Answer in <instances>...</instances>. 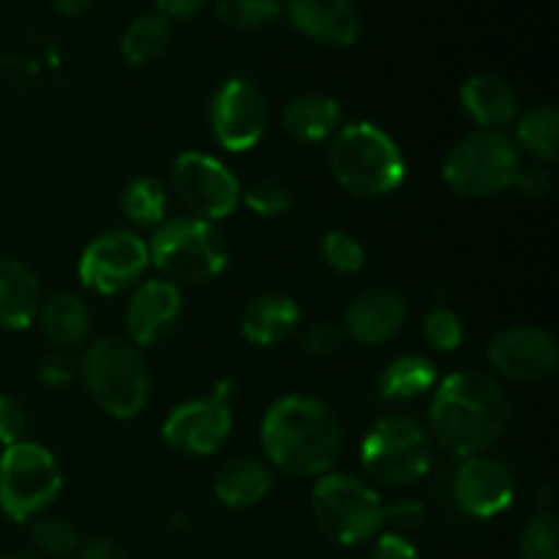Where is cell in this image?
I'll use <instances>...</instances> for the list:
<instances>
[{
  "label": "cell",
  "mask_w": 559,
  "mask_h": 559,
  "mask_svg": "<svg viewBox=\"0 0 559 559\" xmlns=\"http://www.w3.org/2000/svg\"><path fill=\"white\" fill-rule=\"evenodd\" d=\"M407 322V300L388 287H374L353 298L344 311V328L358 344H382L396 336Z\"/></svg>",
  "instance_id": "cell-18"
},
{
  "label": "cell",
  "mask_w": 559,
  "mask_h": 559,
  "mask_svg": "<svg viewBox=\"0 0 559 559\" xmlns=\"http://www.w3.org/2000/svg\"><path fill=\"white\" fill-rule=\"evenodd\" d=\"M431 453V437L418 420L407 415H388L366 435L360 445V464L380 486L402 489L429 473Z\"/></svg>",
  "instance_id": "cell-8"
},
{
  "label": "cell",
  "mask_w": 559,
  "mask_h": 559,
  "mask_svg": "<svg viewBox=\"0 0 559 559\" xmlns=\"http://www.w3.org/2000/svg\"><path fill=\"white\" fill-rule=\"evenodd\" d=\"M344 342V331L336 322H320V325L311 328L304 338L306 353L314 355V358H325V355L336 353Z\"/></svg>",
  "instance_id": "cell-38"
},
{
  "label": "cell",
  "mask_w": 559,
  "mask_h": 559,
  "mask_svg": "<svg viewBox=\"0 0 559 559\" xmlns=\"http://www.w3.org/2000/svg\"><path fill=\"white\" fill-rule=\"evenodd\" d=\"M511 424V399L500 380L464 369L440 382L431 399V437L459 459L480 456L502 440Z\"/></svg>",
  "instance_id": "cell-1"
},
{
  "label": "cell",
  "mask_w": 559,
  "mask_h": 559,
  "mask_svg": "<svg viewBox=\"0 0 559 559\" xmlns=\"http://www.w3.org/2000/svg\"><path fill=\"white\" fill-rule=\"evenodd\" d=\"M513 186H519V189L527 197H533V200H544V197H549L551 189H555V178H551V173L546 167H538V164H535V167H524L522 164L519 178Z\"/></svg>",
  "instance_id": "cell-40"
},
{
  "label": "cell",
  "mask_w": 559,
  "mask_h": 559,
  "mask_svg": "<svg viewBox=\"0 0 559 559\" xmlns=\"http://www.w3.org/2000/svg\"><path fill=\"white\" fill-rule=\"evenodd\" d=\"M437 382V366L426 355H402L391 360L380 377L382 399L391 402H407L429 393Z\"/></svg>",
  "instance_id": "cell-25"
},
{
  "label": "cell",
  "mask_w": 559,
  "mask_h": 559,
  "mask_svg": "<svg viewBox=\"0 0 559 559\" xmlns=\"http://www.w3.org/2000/svg\"><path fill=\"white\" fill-rule=\"evenodd\" d=\"M267 102L254 82L233 76L211 98V129L224 151L246 153L267 129Z\"/></svg>",
  "instance_id": "cell-12"
},
{
  "label": "cell",
  "mask_w": 559,
  "mask_h": 559,
  "mask_svg": "<svg viewBox=\"0 0 559 559\" xmlns=\"http://www.w3.org/2000/svg\"><path fill=\"white\" fill-rule=\"evenodd\" d=\"M55 11H60V14L66 16H76L82 14V11H87L93 5V0H52Z\"/></svg>",
  "instance_id": "cell-43"
},
{
  "label": "cell",
  "mask_w": 559,
  "mask_h": 559,
  "mask_svg": "<svg viewBox=\"0 0 559 559\" xmlns=\"http://www.w3.org/2000/svg\"><path fill=\"white\" fill-rule=\"evenodd\" d=\"M522 169L516 142L502 131L478 129L456 142L442 162V178L459 197L502 194L511 189Z\"/></svg>",
  "instance_id": "cell-5"
},
{
  "label": "cell",
  "mask_w": 559,
  "mask_h": 559,
  "mask_svg": "<svg viewBox=\"0 0 559 559\" xmlns=\"http://www.w3.org/2000/svg\"><path fill=\"white\" fill-rule=\"evenodd\" d=\"M0 559H5V557H0ZM16 559H27V557H16Z\"/></svg>",
  "instance_id": "cell-44"
},
{
  "label": "cell",
  "mask_w": 559,
  "mask_h": 559,
  "mask_svg": "<svg viewBox=\"0 0 559 559\" xmlns=\"http://www.w3.org/2000/svg\"><path fill=\"white\" fill-rule=\"evenodd\" d=\"M289 22L322 47H349L360 36V14L353 0H287Z\"/></svg>",
  "instance_id": "cell-17"
},
{
  "label": "cell",
  "mask_w": 559,
  "mask_h": 559,
  "mask_svg": "<svg viewBox=\"0 0 559 559\" xmlns=\"http://www.w3.org/2000/svg\"><path fill=\"white\" fill-rule=\"evenodd\" d=\"M489 360L500 374L519 382H538L557 366V342L533 325H511L489 344Z\"/></svg>",
  "instance_id": "cell-14"
},
{
  "label": "cell",
  "mask_w": 559,
  "mask_h": 559,
  "mask_svg": "<svg viewBox=\"0 0 559 559\" xmlns=\"http://www.w3.org/2000/svg\"><path fill=\"white\" fill-rule=\"evenodd\" d=\"M38 322L47 342L60 353L82 347L91 336V311L71 293H58L49 300H41Z\"/></svg>",
  "instance_id": "cell-24"
},
{
  "label": "cell",
  "mask_w": 559,
  "mask_h": 559,
  "mask_svg": "<svg viewBox=\"0 0 559 559\" xmlns=\"http://www.w3.org/2000/svg\"><path fill=\"white\" fill-rule=\"evenodd\" d=\"M513 475L489 456L462 459L453 475V500L473 519L500 516L513 502Z\"/></svg>",
  "instance_id": "cell-15"
},
{
  "label": "cell",
  "mask_w": 559,
  "mask_h": 559,
  "mask_svg": "<svg viewBox=\"0 0 559 559\" xmlns=\"http://www.w3.org/2000/svg\"><path fill=\"white\" fill-rule=\"evenodd\" d=\"M371 559H420V555L407 535H399L388 530V533H382L377 538L374 549H371Z\"/></svg>",
  "instance_id": "cell-39"
},
{
  "label": "cell",
  "mask_w": 559,
  "mask_h": 559,
  "mask_svg": "<svg viewBox=\"0 0 559 559\" xmlns=\"http://www.w3.org/2000/svg\"><path fill=\"white\" fill-rule=\"evenodd\" d=\"M424 336L440 353H453L462 344L464 325L456 311L445 309V306H437V309H431L424 317Z\"/></svg>",
  "instance_id": "cell-34"
},
{
  "label": "cell",
  "mask_w": 559,
  "mask_h": 559,
  "mask_svg": "<svg viewBox=\"0 0 559 559\" xmlns=\"http://www.w3.org/2000/svg\"><path fill=\"white\" fill-rule=\"evenodd\" d=\"M300 322V309L287 295H260L240 314V331L257 347L287 342Z\"/></svg>",
  "instance_id": "cell-21"
},
{
  "label": "cell",
  "mask_w": 559,
  "mask_h": 559,
  "mask_svg": "<svg viewBox=\"0 0 559 559\" xmlns=\"http://www.w3.org/2000/svg\"><path fill=\"white\" fill-rule=\"evenodd\" d=\"M173 41V22L162 11L140 14L120 38V52L131 66H147L162 58L164 49Z\"/></svg>",
  "instance_id": "cell-26"
},
{
  "label": "cell",
  "mask_w": 559,
  "mask_h": 559,
  "mask_svg": "<svg viewBox=\"0 0 559 559\" xmlns=\"http://www.w3.org/2000/svg\"><path fill=\"white\" fill-rule=\"evenodd\" d=\"M74 377H76V364L69 358V355L60 353V349L47 353L41 358V364H38V380H41L44 385H52V388L69 385Z\"/></svg>",
  "instance_id": "cell-37"
},
{
  "label": "cell",
  "mask_w": 559,
  "mask_h": 559,
  "mask_svg": "<svg viewBox=\"0 0 559 559\" xmlns=\"http://www.w3.org/2000/svg\"><path fill=\"white\" fill-rule=\"evenodd\" d=\"M240 200L257 216L273 218L282 216V213H287L293 207V191L284 183H278V180H257L249 189L240 191Z\"/></svg>",
  "instance_id": "cell-32"
},
{
  "label": "cell",
  "mask_w": 559,
  "mask_h": 559,
  "mask_svg": "<svg viewBox=\"0 0 559 559\" xmlns=\"http://www.w3.org/2000/svg\"><path fill=\"white\" fill-rule=\"evenodd\" d=\"M559 524L551 511H538L522 530V559H559Z\"/></svg>",
  "instance_id": "cell-30"
},
{
  "label": "cell",
  "mask_w": 559,
  "mask_h": 559,
  "mask_svg": "<svg viewBox=\"0 0 559 559\" xmlns=\"http://www.w3.org/2000/svg\"><path fill=\"white\" fill-rule=\"evenodd\" d=\"M82 382L93 402L118 420L136 418L151 396V371L136 344L104 336L85 349L80 364Z\"/></svg>",
  "instance_id": "cell-3"
},
{
  "label": "cell",
  "mask_w": 559,
  "mask_h": 559,
  "mask_svg": "<svg viewBox=\"0 0 559 559\" xmlns=\"http://www.w3.org/2000/svg\"><path fill=\"white\" fill-rule=\"evenodd\" d=\"M63 473L52 453L38 442H16L0 456V511L11 522H31L58 500Z\"/></svg>",
  "instance_id": "cell-9"
},
{
  "label": "cell",
  "mask_w": 559,
  "mask_h": 559,
  "mask_svg": "<svg viewBox=\"0 0 559 559\" xmlns=\"http://www.w3.org/2000/svg\"><path fill=\"white\" fill-rule=\"evenodd\" d=\"M151 265L147 243L131 229H109L87 243L80 260V282L91 293L120 295L136 287Z\"/></svg>",
  "instance_id": "cell-11"
},
{
  "label": "cell",
  "mask_w": 559,
  "mask_h": 559,
  "mask_svg": "<svg viewBox=\"0 0 559 559\" xmlns=\"http://www.w3.org/2000/svg\"><path fill=\"white\" fill-rule=\"evenodd\" d=\"M80 559H129L115 540L93 538L80 549Z\"/></svg>",
  "instance_id": "cell-41"
},
{
  "label": "cell",
  "mask_w": 559,
  "mask_h": 559,
  "mask_svg": "<svg viewBox=\"0 0 559 559\" xmlns=\"http://www.w3.org/2000/svg\"><path fill=\"white\" fill-rule=\"evenodd\" d=\"M183 314V295L178 284L167 278H153L140 284L126 306V328H129L131 344L151 347L162 342Z\"/></svg>",
  "instance_id": "cell-16"
},
{
  "label": "cell",
  "mask_w": 559,
  "mask_h": 559,
  "mask_svg": "<svg viewBox=\"0 0 559 559\" xmlns=\"http://www.w3.org/2000/svg\"><path fill=\"white\" fill-rule=\"evenodd\" d=\"M516 140L540 162H555L559 151V109L555 104H538L516 123Z\"/></svg>",
  "instance_id": "cell-27"
},
{
  "label": "cell",
  "mask_w": 559,
  "mask_h": 559,
  "mask_svg": "<svg viewBox=\"0 0 559 559\" xmlns=\"http://www.w3.org/2000/svg\"><path fill=\"white\" fill-rule=\"evenodd\" d=\"M342 123V104L325 93H304L284 104L282 126L293 140L320 142L338 131Z\"/></svg>",
  "instance_id": "cell-23"
},
{
  "label": "cell",
  "mask_w": 559,
  "mask_h": 559,
  "mask_svg": "<svg viewBox=\"0 0 559 559\" xmlns=\"http://www.w3.org/2000/svg\"><path fill=\"white\" fill-rule=\"evenodd\" d=\"M262 451L284 475H325L342 456V424L320 399L289 393L262 418Z\"/></svg>",
  "instance_id": "cell-2"
},
{
  "label": "cell",
  "mask_w": 559,
  "mask_h": 559,
  "mask_svg": "<svg viewBox=\"0 0 559 559\" xmlns=\"http://www.w3.org/2000/svg\"><path fill=\"white\" fill-rule=\"evenodd\" d=\"M331 173L358 197H385L402 186L407 167L391 134L374 123H349L333 134Z\"/></svg>",
  "instance_id": "cell-4"
},
{
  "label": "cell",
  "mask_w": 559,
  "mask_h": 559,
  "mask_svg": "<svg viewBox=\"0 0 559 559\" xmlns=\"http://www.w3.org/2000/svg\"><path fill=\"white\" fill-rule=\"evenodd\" d=\"M207 3H211V0H156L158 11H162L164 16H169V20H173V16L200 14Z\"/></svg>",
  "instance_id": "cell-42"
},
{
  "label": "cell",
  "mask_w": 559,
  "mask_h": 559,
  "mask_svg": "<svg viewBox=\"0 0 559 559\" xmlns=\"http://www.w3.org/2000/svg\"><path fill=\"white\" fill-rule=\"evenodd\" d=\"M33 544L49 557H69L80 551V533L66 519H38L33 524Z\"/></svg>",
  "instance_id": "cell-31"
},
{
  "label": "cell",
  "mask_w": 559,
  "mask_h": 559,
  "mask_svg": "<svg viewBox=\"0 0 559 559\" xmlns=\"http://www.w3.org/2000/svg\"><path fill=\"white\" fill-rule=\"evenodd\" d=\"M424 522V506L418 500H399L385 506V522L382 527H391V533L407 535L409 530L420 527Z\"/></svg>",
  "instance_id": "cell-36"
},
{
  "label": "cell",
  "mask_w": 559,
  "mask_h": 559,
  "mask_svg": "<svg viewBox=\"0 0 559 559\" xmlns=\"http://www.w3.org/2000/svg\"><path fill=\"white\" fill-rule=\"evenodd\" d=\"M284 11V0H218V16L224 25L238 31L271 25Z\"/></svg>",
  "instance_id": "cell-29"
},
{
  "label": "cell",
  "mask_w": 559,
  "mask_h": 559,
  "mask_svg": "<svg viewBox=\"0 0 559 559\" xmlns=\"http://www.w3.org/2000/svg\"><path fill=\"white\" fill-rule=\"evenodd\" d=\"M123 213L140 227H158L167 218V191L151 175L134 178L123 189Z\"/></svg>",
  "instance_id": "cell-28"
},
{
  "label": "cell",
  "mask_w": 559,
  "mask_h": 559,
  "mask_svg": "<svg viewBox=\"0 0 559 559\" xmlns=\"http://www.w3.org/2000/svg\"><path fill=\"white\" fill-rule=\"evenodd\" d=\"M273 473L262 459L238 456L224 464L213 480V495L227 508H251L271 491Z\"/></svg>",
  "instance_id": "cell-22"
},
{
  "label": "cell",
  "mask_w": 559,
  "mask_h": 559,
  "mask_svg": "<svg viewBox=\"0 0 559 559\" xmlns=\"http://www.w3.org/2000/svg\"><path fill=\"white\" fill-rule=\"evenodd\" d=\"M27 429V413L16 399L0 396V445L9 448L22 442Z\"/></svg>",
  "instance_id": "cell-35"
},
{
  "label": "cell",
  "mask_w": 559,
  "mask_h": 559,
  "mask_svg": "<svg viewBox=\"0 0 559 559\" xmlns=\"http://www.w3.org/2000/svg\"><path fill=\"white\" fill-rule=\"evenodd\" d=\"M173 189L191 216L211 224L227 218L240 202V183L227 164L200 151H186L175 158Z\"/></svg>",
  "instance_id": "cell-10"
},
{
  "label": "cell",
  "mask_w": 559,
  "mask_h": 559,
  "mask_svg": "<svg viewBox=\"0 0 559 559\" xmlns=\"http://www.w3.org/2000/svg\"><path fill=\"white\" fill-rule=\"evenodd\" d=\"M311 511L328 538L358 546L374 538L385 522V502L369 484L344 473H325L311 491Z\"/></svg>",
  "instance_id": "cell-7"
},
{
  "label": "cell",
  "mask_w": 559,
  "mask_h": 559,
  "mask_svg": "<svg viewBox=\"0 0 559 559\" xmlns=\"http://www.w3.org/2000/svg\"><path fill=\"white\" fill-rule=\"evenodd\" d=\"M41 309V287L25 262L0 257V328L25 331Z\"/></svg>",
  "instance_id": "cell-19"
},
{
  "label": "cell",
  "mask_w": 559,
  "mask_h": 559,
  "mask_svg": "<svg viewBox=\"0 0 559 559\" xmlns=\"http://www.w3.org/2000/svg\"><path fill=\"white\" fill-rule=\"evenodd\" d=\"M229 431H233V409L218 396L180 404L162 426L164 442L183 456H211L227 442Z\"/></svg>",
  "instance_id": "cell-13"
},
{
  "label": "cell",
  "mask_w": 559,
  "mask_h": 559,
  "mask_svg": "<svg viewBox=\"0 0 559 559\" xmlns=\"http://www.w3.org/2000/svg\"><path fill=\"white\" fill-rule=\"evenodd\" d=\"M151 262L175 282H211L227 267V240L216 224L194 216L164 218L153 233Z\"/></svg>",
  "instance_id": "cell-6"
},
{
  "label": "cell",
  "mask_w": 559,
  "mask_h": 559,
  "mask_svg": "<svg viewBox=\"0 0 559 559\" xmlns=\"http://www.w3.org/2000/svg\"><path fill=\"white\" fill-rule=\"evenodd\" d=\"M462 107L480 129L500 131L502 126L513 123L519 115L516 91L502 76L475 74L462 85Z\"/></svg>",
  "instance_id": "cell-20"
},
{
  "label": "cell",
  "mask_w": 559,
  "mask_h": 559,
  "mask_svg": "<svg viewBox=\"0 0 559 559\" xmlns=\"http://www.w3.org/2000/svg\"><path fill=\"white\" fill-rule=\"evenodd\" d=\"M320 251L328 267H333L336 273H358L366 262V251L358 243V238H353L349 233H342V229H331L322 238Z\"/></svg>",
  "instance_id": "cell-33"
}]
</instances>
